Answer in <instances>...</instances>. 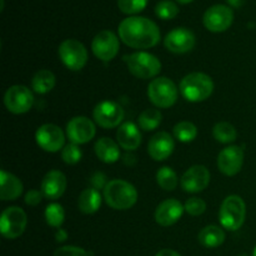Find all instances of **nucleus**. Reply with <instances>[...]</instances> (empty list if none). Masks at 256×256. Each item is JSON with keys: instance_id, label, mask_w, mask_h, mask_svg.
Segmentation results:
<instances>
[{"instance_id": "obj_1", "label": "nucleus", "mask_w": 256, "mask_h": 256, "mask_svg": "<svg viewBox=\"0 0 256 256\" xmlns=\"http://www.w3.org/2000/svg\"><path fill=\"white\" fill-rule=\"evenodd\" d=\"M118 32L124 44L134 49H149L160 42V30L152 20L129 16L120 22Z\"/></svg>"}, {"instance_id": "obj_2", "label": "nucleus", "mask_w": 256, "mask_h": 256, "mask_svg": "<svg viewBox=\"0 0 256 256\" xmlns=\"http://www.w3.org/2000/svg\"><path fill=\"white\" fill-rule=\"evenodd\" d=\"M104 199L112 209L128 210L136 204L138 192L125 180H110L104 188Z\"/></svg>"}, {"instance_id": "obj_3", "label": "nucleus", "mask_w": 256, "mask_h": 256, "mask_svg": "<svg viewBox=\"0 0 256 256\" xmlns=\"http://www.w3.org/2000/svg\"><path fill=\"white\" fill-rule=\"evenodd\" d=\"M214 92V82L204 72H190L180 82V92L190 102H200L209 99Z\"/></svg>"}, {"instance_id": "obj_4", "label": "nucleus", "mask_w": 256, "mask_h": 256, "mask_svg": "<svg viewBox=\"0 0 256 256\" xmlns=\"http://www.w3.org/2000/svg\"><path fill=\"white\" fill-rule=\"evenodd\" d=\"M246 216V205L239 195H229L220 206L219 220L224 229L235 232L240 229Z\"/></svg>"}, {"instance_id": "obj_5", "label": "nucleus", "mask_w": 256, "mask_h": 256, "mask_svg": "<svg viewBox=\"0 0 256 256\" xmlns=\"http://www.w3.org/2000/svg\"><path fill=\"white\" fill-rule=\"evenodd\" d=\"M179 90L169 78H155L148 85V98L156 108L168 109L176 102Z\"/></svg>"}, {"instance_id": "obj_6", "label": "nucleus", "mask_w": 256, "mask_h": 256, "mask_svg": "<svg viewBox=\"0 0 256 256\" xmlns=\"http://www.w3.org/2000/svg\"><path fill=\"white\" fill-rule=\"evenodd\" d=\"M124 62H126L129 72L139 79H152L162 72L160 60L155 55L146 52L125 55Z\"/></svg>"}, {"instance_id": "obj_7", "label": "nucleus", "mask_w": 256, "mask_h": 256, "mask_svg": "<svg viewBox=\"0 0 256 256\" xmlns=\"http://www.w3.org/2000/svg\"><path fill=\"white\" fill-rule=\"evenodd\" d=\"M26 224L28 216L22 208H6L0 218V232L6 239L14 240L25 232Z\"/></svg>"}, {"instance_id": "obj_8", "label": "nucleus", "mask_w": 256, "mask_h": 256, "mask_svg": "<svg viewBox=\"0 0 256 256\" xmlns=\"http://www.w3.org/2000/svg\"><path fill=\"white\" fill-rule=\"evenodd\" d=\"M59 58L68 69L79 72L88 62V50L79 40L66 39L60 44Z\"/></svg>"}, {"instance_id": "obj_9", "label": "nucleus", "mask_w": 256, "mask_h": 256, "mask_svg": "<svg viewBox=\"0 0 256 256\" xmlns=\"http://www.w3.org/2000/svg\"><path fill=\"white\" fill-rule=\"evenodd\" d=\"M34 102V95L29 88L24 85H12L4 95L5 108L12 114L28 112Z\"/></svg>"}, {"instance_id": "obj_10", "label": "nucleus", "mask_w": 256, "mask_h": 256, "mask_svg": "<svg viewBox=\"0 0 256 256\" xmlns=\"http://www.w3.org/2000/svg\"><path fill=\"white\" fill-rule=\"evenodd\" d=\"M234 22V12L226 5H212L205 12L202 22L209 32H222L229 29Z\"/></svg>"}, {"instance_id": "obj_11", "label": "nucleus", "mask_w": 256, "mask_h": 256, "mask_svg": "<svg viewBox=\"0 0 256 256\" xmlns=\"http://www.w3.org/2000/svg\"><path fill=\"white\" fill-rule=\"evenodd\" d=\"M95 122L104 129L119 126L124 119V109L118 102L105 100L99 102L92 112Z\"/></svg>"}, {"instance_id": "obj_12", "label": "nucleus", "mask_w": 256, "mask_h": 256, "mask_svg": "<svg viewBox=\"0 0 256 256\" xmlns=\"http://www.w3.org/2000/svg\"><path fill=\"white\" fill-rule=\"evenodd\" d=\"M35 140L44 152H56L64 149L65 135L58 125L44 124L36 130Z\"/></svg>"}, {"instance_id": "obj_13", "label": "nucleus", "mask_w": 256, "mask_h": 256, "mask_svg": "<svg viewBox=\"0 0 256 256\" xmlns=\"http://www.w3.org/2000/svg\"><path fill=\"white\" fill-rule=\"evenodd\" d=\"M92 50L98 59L102 62H110L119 52V39L110 30H102L98 32L92 42Z\"/></svg>"}, {"instance_id": "obj_14", "label": "nucleus", "mask_w": 256, "mask_h": 256, "mask_svg": "<svg viewBox=\"0 0 256 256\" xmlns=\"http://www.w3.org/2000/svg\"><path fill=\"white\" fill-rule=\"evenodd\" d=\"M95 134H96V129H95L94 122L86 116L72 118L66 125V136L72 144H86L90 140L94 139Z\"/></svg>"}, {"instance_id": "obj_15", "label": "nucleus", "mask_w": 256, "mask_h": 256, "mask_svg": "<svg viewBox=\"0 0 256 256\" xmlns=\"http://www.w3.org/2000/svg\"><path fill=\"white\" fill-rule=\"evenodd\" d=\"M164 45L174 54H185L194 49L195 35L186 28H176L168 32L164 39Z\"/></svg>"}, {"instance_id": "obj_16", "label": "nucleus", "mask_w": 256, "mask_h": 256, "mask_svg": "<svg viewBox=\"0 0 256 256\" xmlns=\"http://www.w3.org/2000/svg\"><path fill=\"white\" fill-rule=\"evenodd\" d=\"M244 162V152L240 146L232 145L218 155V168L226 176H234L242 170Z\"/></svg>"}, {"instance_id": "obj_17", "label": "nucleus", "mask_w": 256, "mask_h": 256, "mask_svg": "<svg viewBox=\"0 0 256 256\" xmlns=\"http://www.w3.org/2000/svg\"><path fill=\"white\" fill-rule=\"evenodd\" d=\"M210 184V172L204 165L189 168L182 176V188L186 192L196 194L202 192Z\"/></svg>"}, {"instance_id": "obj_18", "label": "nucleus", "mask_w": 256, "mask_h": 256, "mask_svg": "<svg viewBox=\"0 0 256 256\" xmlns=\"http://www.w3.org/2000/svg\"><path fill=\"white\" fill-rule=\"evenodd\" d=\"M185 208L176 199H168L158 205L155 210V222L160 226H172L182 216Z\"/></svg>"}, {"instance_id": "obj_19", "label": "nucleus", "mask_w": 256, "mask_h": 256, "mask_svg": "<svg viewBox=\"0 0 256 256\" xmlns=\"http://www.w3.org/2000/svg\"><path fill=\"white\" fill-rule=\"evenodd\" d=\"M174 148L175 142L172 135L166 132H160L150 139L149 145H148V152L155 162H162L172 154Z\"/></svg>"}, {"instance_id": "obj_20", "label": "nucleus", "mask_w": 256, "mask_h": 256, "mask_svg": "<svg viewBox=\"0 0 256 256\" xmlns=\"http://www.w3.org/2000/svg\"><path fill=\"white\" fill-rule=\"evenodd\" d=\"M66 178L59 170H52L44 176L42 182V192L46 199L56 200L66 189Z\"/></svg>"}, {"instance_id": "obj_21", "label": "nucleus", "mask_w": 256, "mask_h": 256, "mask_svg": "<svg viewBox=\"0 0 256 256\" xmlns=\"http://www.w3.org/2000/svg\"><path fill=\"white\" fill-rule=\"evenodd\" d=\"M116 139L118 144L128 152L136 150L142 144V134L139 128L132 122H126L120 125L116 132Z\"/></svg>"}, {"instance_id": "obj_22", "label": "nucleus", "mask_w": 256, "mask_h": 256, "mask_svg": "<svg viewBox=\"0 0 256 256\" xmlns=\"http://www.w3.org/2000/svg\"><path fill=\"white\" fill-rule=\"evenodd\" d=\"M22 192V182L15 175L6 172L5 170L0 172V199L16 200Z\"/></svg>"}, {"instance_id": "obj_23", "label": "nucleus", "mask_w": 256, "mask_h": 256, "mask_svg": "<svg viewBox=\"0 0 256 256\" xmlns=\"http://www.w3.org/2000/svg\"><path fill=\"white\" fill-rule=\"evenodd\" d=\"M95 154L105 164L116 162L120 158L119 145L110 138H102L95 142Z\"/></svg>"}, {"instance_id": "obj_24", "label": "nucleus", "mask_w": 256, "mask_h": 256, "mask_svg": "<svg viewBox=\"0 0 256 256\" xmlns=\"http://www.w3.org/2000/svg\"><path fill=\"white\" fill-rule=\"evenodd\" d=\"M78 206L79 210L84 214H94L102 206V195L94 188L85 189L80 194L79 200H78Z\"/></svg>"}, {"instance_id": "obj_25", "label": "nucleus", "mask_w": 256, "mask_h": 256, "mask_svg": "<svg viewBox=\"0 0 256 256\" xmlns=\"http://www.w3.org/2000/svg\"><path fill=\"white\" fill-rule=\"evenodd\" d=\"M198 239H199V242L204 248L214 249V248L220 246L225 242V232L220 226L209 225V226H205L199 232Z\"/></svg>"}, {"instance_id": "obj_26", "label": "nucleus", "mask_w": 256, "mask_h": 256, "mask_svg": "<svg viewBox=\"0 0 256 256\" xmlns=\"http://www.w3.org/2000/svg\"><path fill=\"white\" fill-rule=\"evenodd\" d=\"M55 75L50 70L42 69L32 76V88L38 94H48L55 86Z\"/></svg>"}, {"instance_id": "obj_27", "label": "nucleus", "mask_w": 256, "mask_h": 256, "mask_svg": "<svg viewBox=\"0 0 256 256\" xmlns=\"http://www.w3.org/2000/svg\"><path fill=\"white\" fill-rule=\"evenodd\" d=\"M162 120V115L158 109H145L138 118V124L145 132L155 130L160 125Z\"/></svg>"}, {"instance_id": "obj_28", "label": "nucleus", "mask_w": 256, "mask_h": 256, "mask_svg": "<svg viewBox=\"0 0 256 256\" xmlns=\"http://www.w3.org/2000/svg\"><path fill=\"white\" fill-rule=\"evenodd\" d=\"M212 135H214L216 142H222V144H230V142L236 140L238 132L236 129H235L230 122H218V124L212 128Z\"/></svg>"}, {"instance_id": "obj_29", "label": "nucleus", "mask_w": 256, "mask_h": 256, "mask_svg": "<svg viewBox=\"0 0 256 256\" xmlns=\"http://www.w3.org/2000/svg\"><path fill=\"white\" fill-rule=\"evenodd\" d=\"M156 182L162 189L166 190V192H172L176 189L178 186V175L172 168L162 166L156 172Z\"/></svg>"}, {"instance_id": "obj_30", "label": "nucleus", "mask_w": 256, "mask_h": 256, "mask_svg": "<svg viewBox=\"0 0 256 256\" xmlns=\"http://www.w3.org/2000/svg\"><path fill=\"white\" fill-rule=\"evenodd\" d=\"M174 136L182 142H190L198 136V128L190 122H180L172 129Z\"/></svg>"}, {"instance_id": "obj_31", "label": "nucleus", "mask_w": 256, "mask_h": 256, "mask_svg": "<svg viewBox=\"0 0 256 256\" xmlns=\"http://www.w3.org/2000/svg\"><path fill=\"white\" fill-rule=\"evenodd\" d=\"M64 219L65 212L62 205L58 204V202H52V204L48 205L46 209H45V220H46L48 225L59 229L62 222H64Z\"/></svg>"}, {"instance_id": "obj_32", "label": "nucleus", "mask_w": 256, "mask_h": 256, "mask_svg": "<svg viewBox=\"0 0 256 256\" xmlns=\"http://www.w3.org/2000/svg\"><path fill=\"white\" fill-rule=\"evenodd\" d=\"M155 14L162 20H172L179 14V8L174 2L162 0V2H158L156 6H155Z\"/></svg>"}, {"instance_id": "obj_33", "label": "nucleus", "mask_w": 256, "mask_h": 256, "mask_svg": "<svg viewBox=\"0 0 256 256\" xmlns=\"http://www.w3.org/2000/svg\"><path fill=\"white\" fill-rule=\"evenodd\" d=\"M149 0H118V6L124 14L132 15L142 12Z\"/></svg>"}, {"instance_id": "obj_34", "label": "nucleus", "mask_w": 256, "mask_h": 256, "mask_svg": "<svg viewBox=\"0 0 256 256\" xmlns=\"http://www.w3.org/2000/svg\"><path fill=\"white\" fill-rule=\"evenodd\" d=\"M82 152L80 150L79 145L72 144V142L65 145L64 149L62 150V159L64 160V162L69 165H74L79 162L82 160Z\"/></svg>"}, {"instance_id": "obj_35", "label": "nucleus", "mask_w": 256, "mask_h": 256, "mask_svg": "<svg viewBox=\"0 0 256 256\" xmlns=\"http://www.w3.org/2000/svg\"><path fill=\"white\" fill-rule=\"evenodd\" d=\"M185 212L192 216H199L206 210V202L200 198H190L184 205Z\"/></svg>"}, {"instance_id": "obj_36", "label": "nucleus", "mask_w": 256, "mask_h": 256, "mask_svg": "<svg viewBox=\"0 0 256 256\" xmlns=\"http://www.w3.org/2000/svg\"><path fill=\"white\" fill-rule=\"evenodd\" d=\"M52 256H90V252L82 248L68 245V246H62L55 250Z\"/></svg>"}, {"instance_id": "obj_37", "label": "nucleus", "mask_w": 256, "mask_h": 256, "mask_svg": "<svg viewBox=\"0 0 256 256\" xmlns=\"http://www.w3.org/2000/svg\"><path fill=\"white\" fill-rule=\"evenodd\" d=\"M42 192H39V190H29V192H26V195H25V202H26V205H29V206H36V205H39L40 202H42Z\"/></svg>"}, {"instance_id": "obj_38", "label": "nucleus", "mask_w": 256, "mask_h": 256, "mask_svg": "<svg viewBox=\"0 0 256 256\" xmlns=\"http://www.w3.org/2000/svg\"><path fill=\"white\" fill-rule=\"evenodd\" d=\"M92 182L94 184V189H99V188H102V190H104V188L106 186V184H105V175L102 174V172H96V174L92 176Z\"/></svg>"}, {"instance_id": "obj_39", "label": "nucleus", "mask_w": 256, "mask_h": 256, "mask_svg": "<svg viewBox=\"0 0 256 256\" xmlns=\"http://www.w3.org/2000/svg\"><path fill=\"white\" fill-rule=\"evenodd\" d=\"M55 239H56L58 242H64L68 239V232L64 229H60L59 228L56 232H55Z\"/></svg>"}, {"instance_id": "obj_40", "label": "nucleus", "mask_w": 256, "mask_h": 256, "mask_svg": "<svg viewBox=\"0 0 256 256\" xmlns=\"http://www.w3.org/2000/svg\"><path fill=\"white\" fill-rule=\"evenodd\" d=\"M155 256H182V255L172 249H162V250H160V252H158Z\"/></svg>"}, {"instance_id": "obj_41", "label": "nucleus", "mask_w": 256, "mask_h": 256, "mask_svg": "<svg viewBox=\"0 0 256 256\" xmlns=\"http://www.w3.org/2000/svg\"><path fill=\"white\" fill-rule=\"evenodd\" d=\"M226 2H228V4L230 5V6L240 8V6H242V5H244L245 0H226Z\"/></svg>"}, {"instance_id": "obj_42", "label": "nucleus", "mask_w": 256, "mask_h": 256, "mask_svg": "<svg viewBox=\"0 0 256 256\" xmlns=\"http://www.w3.org/2000/svg\"><path fill=\"white\" fill-rule=\"evenodd\" d=\"M178 2H180V4H189V2H192V0H176Z\"/></svg>"}, {"instance_id": "obj_43", "label": "nucleus", "mask_w": 256, "mask_h": 256, "mask_svg": "<svg viewBox=\"0 0 256 256\" xmlns=\"http://www.w3.org/2000/svg\"><path fill=\"white\" fill-rule=\"evenodd\" d=\"M252 256H256V246H255V249H254V252H252Z\"/></svg>"}]
</instances>
